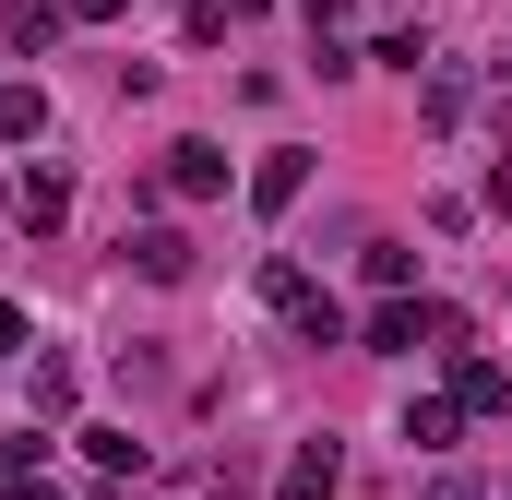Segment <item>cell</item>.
Masks as SVG:
<instances>
[{
  "label": "cell",
  "instance_id": "1",
  "mask_svg": "<svg viewBox=\"0 0 512 500\" xmlns=\"http://www.w3.org/2000/svg\"><path fill=\"white\" fill-rule=\"evenodd\" d=\"M358 346H370V358H417V346H465V310H453V298H405V286H393L382 310H370V334H358Z\"/></svg>",
  "mask_w": 512,
  "mask_h": 500
},
{
  "label": "cell",
  "instance_id": "2",
  "mask_svg": "<svg viewBox=\"0 0 512 500\" xmlns=\"http://www.w3.org/2000/svg\"><path fill=\"white\" fill-rule=\"evenodd\" d=\"M120 262L143 286H179V274H191V239H179V227H120Z\"/></svg>",
  "mask_w": 512,
  "mask_h": 500
},
{
  "label": "cell",
  "instance_id": "3",
  "mask_svg": "<svg viewBox=\"0 0 512 500\" xmlns=\"http://www.w3.org/2000/svg\"><path fill=\"white\" fill-rule=\"evenodd\" d=\"M155 191H179V203H215V191H227V155H215V143H167Z\"/></svg>",
  "mask_w": 512,
  "mask_h": 500
},
{
  "label": "cell",
  "instance_id": "4",
  "mask_svg": "<svg viewBox=\"0 0 512 500\" xmlns=\"http://www.w3.org/2000/svg\"><path fill=\"white\" fill-rule=\"evenodd\" d=\"M12 215H24L36 239H48V227H72V167H24V179H12Z\"/></svg>",
  "mask_w": 512,
  "mask_h": 500
},
{
  "label": "cell",
  "instance_id": "5",
  "mask_svg": "<svg viewBox=\"0 0 512 500\" xmlns=\"http://www.w3.org/2000/svg\"><path fill=\"white\" fill-rule=\"evenodd\" d=\"M334 489H346V453H334V441H298L286 477H274V500H334Z\"/></svg>",
  "mask_w": 512,
  "mask_h": 500
},
{
  "label": "cell",
  "instance_id": "6",
  "mask_svg": "<svg viewBox=\"0 0 512 500\" xmlns=\"http://www.w3.org/2000/svg\"><path fill=\"white\" fill-rule=\"evenodd\" d=\"M298 191H310V155H298V143H274V155L251 167V215H286Z\"/></svg>",
  "mask_w": 512,
  "mask_h": 500
},
{
  "label": "cell",
  "instance_id": "7",
  "mask_svg": "<svg viewBox=\"0 0 512 500\" xmlns=\"http://www.w3.org/2000/svg\"><path fill=\"white\" fill-rule=\"evenodd\" d=\"M453 429H465V405H453V381L405 405V453H453Z\"/></svg>",
  "mask_w": 512,
  "mask_h": 500
},
{
  "label": "cell",
  "instance_id": "8",
  "mask_svg": "<svg viewBox=\"0 0 512 500\" xmlns=\"http://www.w3.org/2000/svg\"><path fill=\"white\" fill-rule=\"evenodd\" d=\"M453 405H465V417H501V405H512V370H501V358H453Z\"/></svg>",
  "mask_w": 512,
  "mask_h": 500
},
{
  "label": "cell",
  "instance_id": "9",
  "mask_svg": "<svg viewBox=\"0 0 512 500\" xmlns=\"http://www.w3.org/2000/svg\"><path fill=\"white\" fill-rule=\"evenodd\" d=\"M60 24H72V0H12V12H0V36H12L24 60H36V48H60Z\"/></svg>",
  "mask_w": 512,
  "mask_h": 500
},
{
  "label": "cell",
  "instance_id": "10",
  "mask_svg": "<svg viewBox=\"0 0 512 500\" xmlns=\"http://www.w3.org/2000/svg\"><path fill=\"white\" fill-rule=\"evenodd\" d=\"M286 334H298V346H346V310H334L322 286H298V298H286Z\"/></svg>",
  "mask_w": 512,
  "mask_h": 500
},
{
  "label": "cell",
  "instance_id": "11",
  "mask_svg": "<svg viewBox=\"0 0 512 500\" xmlns=\"http://www.w3.org/2000/svg\"><path fill=\"white\" fill-rule=\"evenodd\" d=\"M417 120H429V131L465 120V72H453V60H429V72H417Z\"/></svg>",
  "mask_w": 512,
  "mask_h": 500
},
{
  "label": "cell",
  "instance_id": "12",
  "mask_svg": "<svg viewBox=\"0 0 512 500\" xmlns=\"http://www.w3.org/2000/svg\"><path fill=\"white\" fill-rule=\"evenodd\" d=\"M0 143H48V84H0Z\"/></svg>",
  "mask_w": 512,
  "mask_h": 500
},
{
  "label": "cell",
  "instance_id": "13",
  "mask_svg": "<svg viewBox=\"0 0 512 500\" xmlns=\"http://www.w3.org/2000/svg\"><path fill=\"white\" fill-rule=\"evenodd\" d=\"M72 393H84L72 358H36V370H24V405H36V417H72Z\"/></svg>",
  "mask_w": 512,
  "mask_h": 500
},
{
  "label": "cell",
  "instance_id": "14",
  "mask_svg": "<svg viewBox=\"0 0 512 500\" xmlns=\"http://www.w3.org/2000/svg\"><path fill=\"white\" fill-rule=\"evenodd\" d=\"M84 453H96L108 477H143V441H131V429H84Z\"/></svg>",
  "mask_w": 512,
  "mask_h": 500
},
{
  "label": "cell",
  "instance_id": "15",
  "mask_svg": "<svg viewBox=\"0 0 512 500\" xmlns=\"http://www.w3.org/2000/svg\"><path fill=\"white\" fill-rule=\"evenodd\" d=\"M0 477H48V441L24 429V441H0Z\"/></svg>",
  "mask_w": 512,
  "mask_h": 500
},
{
  "label": "cell",
  "instance_id": "16",
  "mask_svg": "<svg viewBox=\"0 0 512 500\" xmlns=\"http://www.w3.org/2000/svg\"><path fill=\"white\" fill-rule=\"evenodd\" d=\"M417 500H489V489H477V477H429Z\"/></svg>",
  "mask_w": 512,
  "mask_h": 500
},
{
  "label": "cell",
  "instance_id": "17",
  "mask_svg": "<svg viewBox=\"0 0 512 500\" xmlns=\"http://www.w3.org/2000/svg\"><path fill=\"white\" fill-rule=\"evenodd\" d=\"M298 12H310V36H334V24H346V0H298Z\"/></svg>",
  "mask_w": 512,
  "mask_h": 500
},
{
  "label": "cell",
  "instance_id": "18",
  "mask_svg": "<svg viewBox=\"0 0 512 500\" xmlns=\"http://www.w3.org/2000/svg\"><path fill=\"white\" fill-rule=\"evenodd\" d=\"M120 12H131V0H72V24H120Z\"/></svg>",
  "mask_w": 512,
  "mask_h": 500
},
{
  "label": "cell",
  "instance_id": "19",
  "mask_svg": "<svg viewBox=\"0 0 512 500\" xmlns=\"http://www.w3.org/2000/svg\"><path fill=\"white\" fill-rule=\"evenodd\" d=\"M489 215H512V155H501V167H489Z\"/></svg>",
  "mask_w": 512,
  "mask_h": 500
},
{
  "label": "cell",
  "instance_id": "20",
  "mask_svg": "<svg viewBox=\"0 0 512 500\" xmlns=\"http://www.w3.org/2000/svg\"><path fill=\"white\" fill-rule=\"evenodd\" d=\"M12 346H24V310H12V298H0V358H12Z\"/></svg>",
  "mask_w": 512,
  "mask_h": 500
},
{
  "label": "cell",
  "instance_id": "21",
  "mask_svg": "<svg viewBox=\"0 0 512 500\" xmlns=\"http://www.w3.org/2000/svg\"><path fill=\"white\" fill-rule=\"evenodd\" d=\"M227 12H262V0H227Z\"/></svg>",
  "mask_w": 512,
  "mask_h": 500
}]
</instances>
